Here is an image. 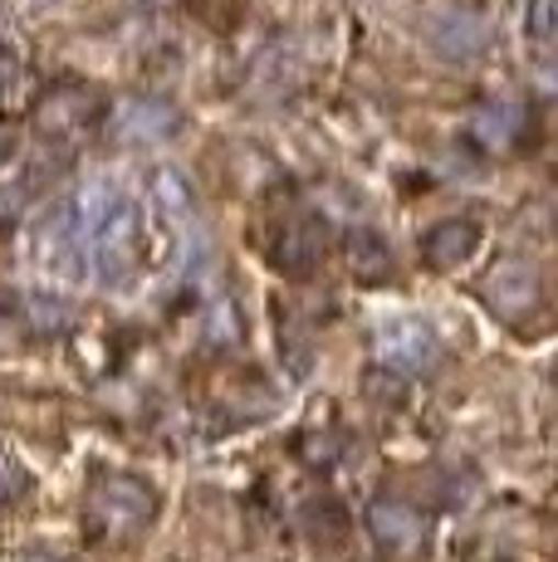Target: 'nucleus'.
I'll list each match as a JSON object with an SVG mask.
<instances>
[{
	"label": "nucleus",
	"mask_w": 558,
	"mask_h": 562,
	"mask_svg": "<svg viewBox=\"0 0 558 562\" xmlns=\"http://www.w3.org/2000/svg\"><path fill=\"white\" fill-rule=\"evenodd\" d=\"M520 123H524V108L520 103H486L476 113V123H470V133H476L480 147L504 153V147H514V137H520Z\"/></svg>",
	"instance_id": "obj_11"
},
{
	"label": "nucleus",
	"mask_w": 558,
	"mask_h": 562,
	"mask_svg": "<svg viewBox=\"0 0 558 562\" xmlns=\"http://www.w3.org/2000/svg\"><path fill=\"white\" fill-rule=\"evenodd\" d=\"M153 518H157V490L147 480L123 474V470H99L93 474L89 504H83V528H89L99 543L143 533Z\"/></svg>",
	"instance_id": "obj_2"
},
{
	"label": "nucleus",
	"mask_w": 558,
	"mask_h": 562,
	"mask_svg": "<svg viewBox=\"0 0 558 562\" xmlns=\"http://www.w3.org/2000/svg\"><path fill=\"white\" fill-rule=\"evenodd\" d=\"M544 289H539V269L524 265V259H504V265L495 269V274L486 279V304L500 313V318L520 323L529 318L534 308H539Z\"/></svg>",
	"instance_id": "obj_5"
},
{
	"label": "nucleus",
	"mask_w": 558,
	"mask_h": 562,
	"mask_svg": "<svg viewBox=\"0 0 558 562\" xmlns=\"http://www.w3.org/2000/svg\"><path fill=\"white\" fill-rule=\"evenodd\" d=\"M480 235H486V231H480L476 221L450 215V221L432 225V231L422 235V259L432 269H456V265H466V259L480 250Z\"/></svg>",
	"instance_id": "obj_8"
},
{
	"label": "nucleus",
	"mask_w": 558,
	"mask_h": 562,
	"mask_svg": "<svg viewBox=\"0 0 558 562\" xmlns=\"http://www.w3.org/2000/svg\"><path fill=\"white\" fill-rule=\"evenodd\" d=\"M93 113H99V99L79 83H64V89H49L45 103L35 108V137L45 147H55L59 157H69L79 147V137L89 133Z\"/></svg>",
	"instance_id": "obj_3"
},
{
	"label": "nucleus",
	"mask_w": 558,
	"mask_h": 562,
	"mask_svg": "<svg viewBox=\"0 0 558 562\" xmlns=\"http://www.w3.org/2000/svg\"><path fill=\"white\" fill-rule=\"evenodd\" d=\"M343 255H348V274L362 279V284H378V279L392 274V250L382 245L378 231H348Z\"/></svg>",
	"instance_id": "obj_10"
},
{
	"label": "nucleus",
	"mask_w": 558,
	"mask_h": 562,
	"mask_svg": "<svg viewBox=\"0 0 558 562\" xmlns=\"http://www.w3.org/2000/svg\"><path fill=\"white\" fill-rule=\"evenodd\" d=\"M83 250H79V235H74V221H69V205L55 211L45 225H40V269L55 279H79L83 274Z\"/></svg>",
	"instance_id": "obj_9"
},
{
	"label": "nucleus",
	"mask_w": 558,
	"mask_h": 562,
	"mask_svg": "<svg viewBox=\"0 0 558 562\" xmlns=\"http://www.w3.org/2000/svg\"><path fill=\"white\" fill-rule=\"evenodd\" d=\"M529 40L539 49H549V40H554V0H529Z\"/></svg>",
	"instance_id": "obj_15"
},
{
	"label": "nucleus",
	"mask_w": 558,
	"mask_h": 562,
	"mask_svg": "<svg viewBox=\"0 0 558 562\" xmlns=\"http://www.w3.org/2000/svg\"><path fill=\"white\" fill-rule=\"evenodd\" d=\"M324 245H328V225L319 221L314 211H299L279 225V240L270 245V259L289 279H304V274H314V265L324 259Z\"/></svg>",
	"instance_id": "obj_4"
},
{
	"label": "nucleus",
	"mask_w": 558,
	"mask_h": 562,
	"mask_svg": "<svg viewBox=\"0 0 558 562\" xmlns=\"http://www.w3.org/2000/svg\"><path fill=\"white\" fill-rule=\"evenodd\" d=\"M378 358L388 362L392 372H416V367H426L436 358V338H432V328L416 318L388 323V328L378 333Z\"/></svg>",
	"instance_id": "obj_6"
},
{
	"label": "nucleus",
	"mask_w": 558,
	"mask_h": 562,
	"mask_svg": "<svg viewBox=\"0 0 558 562\" xmlns=\"http://www.w3.org/2000/svg\"><path fill=\"white\" fill-rule=\"evenodd\" d=\"M5 484H10V480H5V470H0V499H5Z\"/></svg>",
	"instance_id": "obj_16"
},
{
	"label": "nucleus",
	"mask_w": 558,
	"mask_h": 562,
	"mask_svg": "<svg viewBox=\"0 0 558 562\" xmlns=\"http://www.w3.org/2000/svg\"><path fill=\"white\" fill-rule=\"evenodd\" d=\"M147 5H163V0H147Z\"/></svg>",
	"instance_id": "obj_17"
},
{
	"label": "nucleus",
	"mask_w": 558,
	"mask_h": 562,
	"mask_svg": "<svg viewBox=\"0 0 558 562\" xmlns=\"http://www.w3.org/2000/svg\"><path fill=\"white\" fill-rule=\"evenodd\" d=\"M171 127H177V113H171L167 103H127L123 113H118V133L133 137V143H157V137H167Z\"/></svg>",
	"instance_id": "obj_12"
},
{
	"label": "nucleus",
	"mask_w": 558,
	"mask_h": 562,
	"mask_svg": "<svg viewBox=\"0 0 558 562\" xmlns=\"http://www.w3.org/2000/svg\"><path fill=\"white\" fill-rule=\"evenodd\" d=\"M30 167L25 157H0V225H10L30 201Z\"/></svg>",
	"instance_id": "obj_13"
},
{
	"label": "nucleus",
	"mask_w": 558,
	"mask_h": 562,
	"mask_svg": "<svg viewBox=\"0 0 558 562\" xmlns=\"http://www.w3.org/2000/svg\"><path fill=\"white\" fill-rule=\"evenodd\" d=\"M436 40H442V49L450 59H470L476 49H486V30H480L476 15H446L442 30H436Z\"/></svg>",
	"instance_id": "obj_14"
},
{
	"label": "nucleus",
	"mask_w": 558,
	"mask_h": 562,
	"mask_svg": "<svg viewBox=\"0 0 558 562\" xmlns=\"http://www.w3.org/2000/svg\"><path fill=\"white\" fill-rule=\"evenodd\" d=\"M368 528H372V538H378L388 553H416L422 538H426V518L416 514L412 504H402V499H378L372 504Z\"/></svg>",
	"instance_id": "obj_7"
},
{
	"label": "nucleus",
	"mask_w": 558,
	"mask_h": 562,
	"mask_svg": "<svg viewBox=\"0 0 558 562\" xmlns=\"http://www.w3.org/2000/svg\"><path fill=\"white\" fill-rule=\"evenodd\" d=\"M74 235L83 259H93V274L109 289L127 284L137 269V205L113 187V177H89L69 205Z\"/></svg>",
	"instance_id": "obj_1"
}]
</instances>
